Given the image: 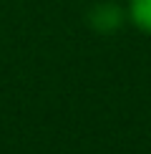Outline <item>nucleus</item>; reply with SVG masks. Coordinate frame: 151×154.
Instances as JSON below:
<instances>
[{"instance_id":"nucleus-1","label":"nucleus","mask_w":151,"mask_h":154,"mask_svg":"<svg viewBox=\"0 0 151 154\" xmlns=\"http://www.w3.org/2000/svg\"><path fill=\"white\" fill-rule=\"evenodd\" d=\"M129 18L141 33L151 35V0H129Z\"/></svg>"}]
</instances>
